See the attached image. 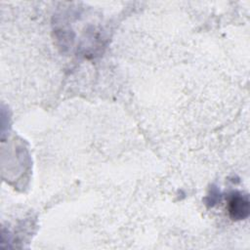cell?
Wrapping results in <instances>:
<instances>
[{
    "label": "cell",
    "mask_w": 250,
    "mask_h": 250,
    "mask_svg": "<svg viewBox=\"0 0 250 250\" xmlns=\"http://www.w3.org/2000/svg\"><path fill=\"white\" fill-rule=\"evenodd\" d=\"M229 216L234 220H243L249 215V200L247 195L235 193L229 202Z\"/></svg>",
    "instance_id": "obj_1"
}]
</instances>
